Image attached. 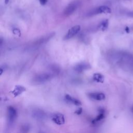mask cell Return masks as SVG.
<instances>
[{
    "label": "cell",
    "mask_w": 133,
    "mask_h": 133,
    "mask_svg": "<svg viewBox=\"0 0 133 133\" xmlns=\"http://www.w3.org/2000/svg\"><path fill=\"white\" fill-rule=\"evenodd\" d=\"M108 25H109L108 20L107 19L104 20L103 21V22H101V24H100L99 28H100V29L102 30V31H104V30H106L107 29V28H108Z\"/></svg>",
    "instance_id": "cell-15"
},
{
    "label": "cell",
    "mask_w": 133,
    "mask_h": 133,
    "mask_svg": "<svg viewBox=\"0 0 133 133\" xmlns=\"http://www.w3.org/2000/svg\"><path fill=\"white\" fill-rule=\"evenodd\" d=\"M93 80L98 83H103L104 78L102 74L100 73H95L93 75Z\"/></svg>",
    "instance_id": "cell-13"
},
{
    "label": "cell",
    "mask_w": 133,
    "mask_h": 133,
    "mask_svg": "<svg viewBox=\"0 0 133 133\" xmlns=\"http://www.w3.org/2000/svg\"><path fill=\"white\" fill-rule=\"evenodd\" d=\"M90 98L97 101H101L105 99V95L102 93H92L88 94Z\"/></svg>",
    "instance_id": "cell-10"
},
{
    "label": "cell",
    "mask_w": 133,
    "mask_h": 133,
    "mask_svg": "<svg viewBox=\"0 0 133 133\" xmlns=\"http://www.w3.org/2000/svg\"><path fill=\"white\" fill-rule=\"evenodd\" d=\"M104 117V112L103 109H100L99 110V114H98V115L97 116V118L95 119H94V120L93 121V123L95 124L97 122H99V121H101L102 119H103Z\"/></svg>",
    "instance_id": "cell-14"
},
{
    "label": "cell",
    "mask_w": 133,
    "mask_h": 133,
    "mask_svg": "<svg viewBox=\"0 0 133 133\" xmlns=\"http://www.w3.org/2000/svg\"><path fill=\"white\" fill-rule=\"evenodd\" d=\"M17 111L13 107H9L8 108V123L10 125H12L14 123L17 118Z\"/></svg>",
    "instance_id": "cell-3"
},
{
    "label": "cell",
    "mask_w": 133,
    "mask_h": 133,
    "mask_svg": "<svg viewBox=\"0 0 133 133\" xmlns=\"http://www.w3.org/2000/svg\"><path fill=\"white\" fill-rule=\"evenodd\" d=\"M29 128H30V127L28 125H24V126H22V129L23 130V132H27L29 131Z\"/></svg>",
    "instance_id": "cell-16"
},
{
    "label": "cell",
    "mask_w": 133,
    "mask_h": 133,
    "mask_svg": "<svg viewBox=\"0 0 133 133\" xmlns=\"http://www.w3.org/2000/svg\"><path fill=\"white\" fill-rule=\"evenodd\" d=\"M65 99H66L67 101L70 102V103L73 104L75 105V106H80V105H81V102L80 100H79L76 98H74L70 96L69 95H66L65 96Z\"/></svg>",
    "instance_id": "cell-12"
},
{
    "label": "cell",
    "mask_w": 133,
    "mask_h": 133,
    "mask_svg": "<svg viewBox=\"0 0 133 133\" xmlns=\"http://www.w3.org/2000/svg\"><path fill=\"white\" fill-rule=\"evenodd\" d=\"M125 31H126V32H127V33H129L130 32V29H129V28L128 27H126Z\"/></svg>",
    "instance_id": "cell-19"
},
{
    "label": "cell",
    "mask_w": 133,
    "mask_h": 133,
    "mask_svg": "<svg viewBox=\"0 0 133 133\" xmlns=\"http://www.w3.org/2000/svg\"><path fill=\"white\" fill-rule=\"evenodd\" d=\"M111 13V10L110 8L107 6H100L99 7L96 8L94 11H92L90 14V15H94L99 14H109Z\"/></svg>",
    "instance_id": "cell-7"
},
{
    "label": "cell",
    "mask_w": 133,
    "mask_h": 133,
    "mask_svg": "<svg viewBox=\"0 0 133 133\" xmlns=\"http://www.w3.org/2000/svg\"><path fill=\"white\" fill-rule=\"evenodd\" d=\"M52 121L57 125H63L65 122V119L63 114L58 113L53 114L52 117Z\"/></svg>",
    "instance_id": "cell-8"
},
{
    "label": "cell",
    "mask_w": 133,
    "mask_h": 133,
    "mask_svg": "<svg viewBox=\"0 0 133 133\" xmlns=\"http://www.w3.org/2000/svg\"><path fill=\"white\" fill-rule=\"evenodd\" d=\"M130 16H131V17H133V12L131 13V15H130Z\"/></svg>",
    "instance_id": "cell-21"
},
{
    "label": "cell",
    "mask_w": 133,
    "mask_h": 133,
    "mask_svg": "<svg viewBox=\"0 0 133 133\" xmlns=\"http://www.w3.org/2000/svg\"><path fill=\"white\" fill-rule=\"evenodd\" d=\"M40 2V3L41 5H45V4L46 3V2H47V0H39Z\"/></svg>",
    "instance_id": "cell-18"
},
{
    "label": "cell",
    "mask_w": 133,
    "mask_h": 133,
    "mask_svg": "<svg viewBox=\"0 0 133 133\" xmlns=\"http://www.w3.org/2000/svg\"><path fill=\"white\" fill-rule=\"evenodd\" d=\"M132 112L133 113V107L132 108Z\"/></svg>",
    "instance_id": "cell-22"
},
{
    "label": "cell",
    "mask_w": 133,
    "mask_h": 133,
    "mask_svg": "<svg viewBox=\"0 0 133 133\" xmlns=\"http://www.w3.org/2000/svg\"><path fill=\"white\" fill-rule=\"evenodd\" d=\"M25 88L24 86L17 85L15 86L14 90L12 91V93L15 96H18L21 95L22 93L25 92Z\"/></svg>",
    "instance_id": "cell-11"
},
{
    "label": "cell",
    "mask_w": 133,
    "mask_h": 133,
    "mask_svg": "<svg viewBox=\"0 0 133 133\" xmlns=\"http://www.w3.org/2000/svg\"><path fill=\"white\" fill-rule=\"evenodd\" d=\"M54 75L55 74L53 72L42 73L34 76L32 79V82L35 85L43 84L50 81Z\"/></svg>",
    "instance_id": "cell-1"
},
{
    "label": "cell",
    "mask_w": 133,
    "mask_h": 133,
    "mask_svg": "<svg viewBox=\"0 0 133 133\" xmlns=\"http://www.w3.org/2000/svg\"><path fill=\"white\" fill-rule=\"evenodd\" d=\"M79 4L77 2H73L68 5L64 10V14L67 16L72 15L78 8Z\"/></svg>",
    "instance_id": "cell-6"
},
{
    "label": "cell",
    "mask_w": 133,
    "mask_h": 133,
    "mask_svg": "<svg viewBox=\"0 0 133 133\" xmlns=\"http://www.w3.org/2000/svg\"><path fill=\"white\" fill-rule=\"evenodd\" d=\"M32 116L37 121H43L46 118V114L41 109H36L32 112Z\"/></svg>",
    "instance_id": "cell-4"
},
{
    "label": "cell",
    "mask_w": 133,
    "mask_h": 133,
    "mask_svg": "<svg viewBox=\"0 0 133 133\" xmlns=\"http://www.w3.org/2000/svg\"><path fill=\"white\" fill-rule=\"evenodd\" d=\"M81 29V27L80 25H75L70 29L66 36L64 37V40H69L73 38L74 36L78 34Z\"/></svg>",
    "instance_id": "cell-5"
},
{
    "label": "cell",
    "mask_w": 133,
    "mask_h": 133,
    "mask_svg": "<svg viewBox=\"0 0 133 133\" xmlns=\"http://www.w3.org/2000/svg\"><path fill=\"white\" fill-rule=\"evenodd\" d=\"M90 68V66L86 63H80L79 64L74 67V70L78 73H82L86 70Z\"/></svg>",
    "instance_id": "cell-9"
},
{
    "label": "cell",
    "mask_w": 133,
    "mask_h": 133,
    "mask_svg": "<svg viewBox=\"0 0 133 133\" xmlns=\"http://www.w3.org/2000/svg\"><path fill=\"white\" fill-rule=\"evenodd\" d=\"M9 1H10V0H5V3L6 4H8Z\"/></svg>",
    "instance_id": "cell-20"
},
{
    "label": "cell",
    "mask_w": 133,
    "mask_h": 133,
    "mask_svg": "<svg viewBox=\"0 0 133 133\" xmlns=\"http://www.w3.org/2000/svg\"><path fill=\"white\" fill-rule=\"evenodd\" d=\"M82 109L81 108L78 109L75 112V113H76L77 114H78V115H79V114H81L82 113Z\"/></svg>",
    "instance_id": "cell-17"
},
{
    "label": "cell",
    "mask_w": 133,
    "mask_h": 133,
    "mask_svg": "<svg viewBox=\"0 0 133 133\" xmlns=\"http://www.w3.org/2000/svg\"><path fill=\"white\" fill-rule=\"evenodd\" d=\"M55 36V33H50L45 36H42L41 38L36 40L29 45V49L31 50H36L37 48L41 47L44 44L47 43L48 42L52 39Z\"/></svg>",
    "instance_id": "cell-2"
}]
</instances>
